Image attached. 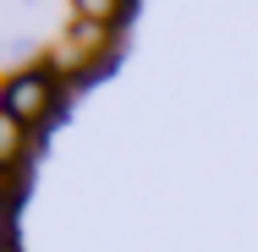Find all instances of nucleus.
I'll return each mask as SVG.
<instances>
[{"label":"nucleus","mask_w":258,"mask_h":252,"mask_svg":"<svg viewBox=\"0 0 258 252\" xmlns=\"http://www.w3.org/2000/svg\"><path fill=\"white\" fill-rule=\"evenodd\" d=\"M83 11H88V22H104L110 11H115V0H77Z\"/></svg>","instance_id":"obj_1"}]
</instances>
